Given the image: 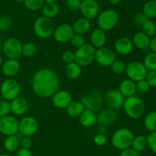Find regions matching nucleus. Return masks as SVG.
<instances>
[{"instance_id":"nucleus-35","label":"nucleus","mask_w":156,"mask_h":156,"mask_svg":"<svg viewBox=\"0 0 156 156\" xmlns=\"http://www.w3.org/2000/svg\"><path fill=\"white\" fill-rule=\"evenodd\" d=\"M142 29H143V33L148 35L149 38L155 36L156 35V24L153 21L150 19H148L142 25Z\"/></svg>"},{"instance_id":"nucleus-28","label":"nucleus","mask_w":156,"mask_h":156,"mask_svg":"<svg viewBox=\"0 0 156 156\" xmlns=\"http://www.w3.org/2000/svg\"><path fill=\"white\" fill-rule=\"evenodd\" d=\"M66 109L67 114L70 117L76 118L80 116L81 113L85 110V107H84L83 104L82 103L81 101L75 100L72 101Z\"/></svg>"},{"instance_id":"nucleus-18","label":"nucleus","mask_w":156,"mask_h":156,"mask_svg":"<svg viewBox=\"0 0 156 156\" xmlns=\"http://www.w3.org/2000/svg\"><path fill=\"white\" fill-rule=\"evenodd\" d=\"M73 101V96L66 90H58L53 96V103L59 109H66Z\"/></svg>"},{"instance_id":"nucleus-53","label":"nucleus","mask_w":156,"mask_h":156,"mask_svg":"<svg viewBox=\"0 0 156 156\" xmlns=\"http://www.w3.org/2000/svg\"><path fill=\"white\" fill-rule=\"evenodd\" d=\"M106 132V127L103 126V125H100V127L98 129V133L99 134H105Z\"/></svg>"},{"instance_id":"nucleus-2","label":"nucleus","mask_w":156,"mask_h":156,"mask_svg":"<svg viewBox=\"0 0 156 156\" xmlns=\"http://www.w3.org/2000/svg\"><path fill=\"white\" fill-rule=\"evenodd\" d=\"M123 107L126 114L133 119H138L141 118L146 111L144 102L136 96L125 98Z\"/></svg>"},{"instance_id":"nucleus-5","label":"nucleus","mask_w":156,"mask_h":156,"mask_svg":"<svg viewBox=\"0 0 156 156\" xmlns=\"http://www.w3.org/2000/svg\"><path fill=\"white\" fill-rule=\"evenodd\" d=\"M119 22V15L113 9H106L98 15V24L99 28L105 32L111 31Z\"/></svg>"},{"instance_id":"nucleus-38","label":"nucleus","mask_w":156,"mask_h":156,"mask_svg":"<svg viewBox=\"0 0 156 156\" xmlns=\"http://www.w3.org/2000/svg\"><path fill=\"white\" fill-rule=\"evenodd\" d=\"M37 47L34 43L27 42L22 45V55L24 57H31L36 53Z\"/></svg>"},{"instance_id":"nucleus-10","label":"nucleus","mask_w":156,"mask_h":156,"mask_svg":"<svg viewBox=\"0 0 156 156\" xmlns=\"http://www.w3.org/2000/svg\"><path fill=\"white\" fill-rule=\"evenodd\" d=\"M125 72L129 79L132 80L134 82H137L141 80L146 79L149 71L143 62L135 61L129 62L126 66Z\"/></svg>"},{"instance_id":"nucleus-4","label":"nucleus","mask_w":156,"mask_h":156,"mask_svg":"<svg viewBox=\"0 0 156 156\" xmlns=\"http://www.w3.org/2000/svg\"><path fill=\"white\" fill-rule=\"evenodd\" d=\"M55 25L53 20L46 17H39L34 23V32L37 37L41 39H47L53 35Z\"/></svg>"},{"instance_id":"nucleus-23","label":"nucleus","mask_w":156,"mask_h":156,"mask_svg":"<svg viewBox=\"0 0 156 156\" xmlns=\"http://www.w3.org/2000/svg\"><path fill=\"white\" fill-rule=\"evenodd\" d=\"M118 90L125 98L135 96V93L136 92V82L133 81L132 80L129 79V78L123 80L120 83Z\"/></svg>"},{"instance_id":"nucleus-26","label":"nucleus","mask_w":156,"mask_h":156,"mask_svg":"<svg viewBox=\"0 0 156 156\" xmlns=\"http://www.w3.org/2000/svg\"><path fill=\"white\" fill-rule=\"evenodd\" d=\"M79 122L84 127H91L96 122V116L94 112L88 110H84L79 116Z\"/></svg>"},{"instance_id":"nucleus-34","label":"nucleus","mask_w":156,"mask_h":156,"mask_svg":"<svg viewBox=\"0 0 156 156\" xmlns=\"http://www.w3.org/2000/svg\"><path fill=\"white\" fill-rule=\"evenodd\" d=\"M143 63L148 71L156 70V53L150 52L146 54L143 59Z\"/></svg>"},{"instance_id":"nucleus-42","label":"nucleus","mask_w":156,"mask_h":156,"mask_svg":"<svg viewBox=\"0 0 156 156\" xmlns=\"http://www.w3.org/2000/svg\"><path fill=\"white\" fill-rule=\"evenodd\" d=\"M136 91H139L141 93H146L149 91L151 87L147 80L146 79H143L136 83Z\"/></svg>"},{"instance_id":"nucleus-50","label":"nucleus","mask_w":156,"mask_h":156,"mask_svg":"<svg viewBox=\"0 0 156 156\" xmlns=\"http://www.w3.org/2000/svg\"><path fill=\"white\" fill-rule=\"evenodd\" d=\"M120 156H141L140 155V152L135 151L134 149H133L132 148H128L126 149L123 150L120 153Z\"/></svg>"},{"instance_id":"nucleus-24","label":"nucleus","mask_w":156,"mask_h":156,"mask_svg":"<svg viewBox=\"0 0 156 156\" xmlns=\"http://www.w3.org/2000/svg\"><path fill=\"white\" fill-rule=\"evenodd\" d=\"M150 38L143 32H137L134 35L133 38V44L134 47L140 50H146L149 47L150 44Z\"/></svg>"},{"instance_id":"nucleus-56","label":"nucleus","mask_w":156,"mask_h":156,"mask_svg":"<svg viewBox=\"0 0 156 156\" xmlns=\"http://www.w3.org/2000/svg\"><path fill=\"white\" fill-rule=\"evenodd\" d=\"M2 37H1V34H0V50L2 49Z\"/></svg>"},{"instance_id":"nucleus-14","label":"nucleus","mask_w":156,"mask_h":156,"mask_svg":"<svg viewBox=\"0 0 156 156\" xmlns=\"http://www.w3.org/2000/svg\"><path fill=\"white\" fill-rule=\"evenodd\" d=\"M99 4L96 0H83L81 3L80 12L83 18L94 19L99 14Z\"/></svg>"},{"instance_id":"nucleus-45","label":"nucleus","mask_w":156,"mask_h":156,"mask_svg":"<svg viewBox=\"0 0 156 156\" xmlns=\"http://www.w3.org/2000/svg\"><path fill=\"white\" fill-rule=\"evenodd\" d=\"M62 60L66 64L75 61V54L70 50H66L62 55Z\"/></svg>"},{"instance_id":"nucleus-16","label":"nucleus","mask_w":156,"mask_h":156,"mask_svg":"<svg viewBox=\"0 0 156 156\" xmlns=\"http://www.w3.org/2000/svg\"><path fill=\"white\" fill-rule=\"evenodd\" d=\"M74 35L73 27L69 24H62L55 28L53 32L54 39L59 43H66L69 41Z\"/></svg>"},{"instance_id":"nucleus-43","label":"nucleus","mask_w":156,"mask_h":156,"mask_svg":"<svg viewBox=\"0 0 156 156\" xmlns=\"http://www.w3.org/2000/svg\"><path fill=\"white\" fill-rule=\"evenodd\" d=\"M148 147L151 149V151L156 154V131L151 132L147 137Z\"/></svg>"},{"instance_id":"nucleus-7","label":"nucleus","mask_w":156,"mask_h":156,"mask_svg":"<svg viewBox=\"0 0 156 156\" xmlns=\"http://www.w3.org/2000/svg\"><path fill=\"white\" fill-rule=\"evenodd\" d=\"M80 101L83 104L85 110H91L94 113L101 108L103 96L99 90H93L82 96Z\"/></svg>"},{"instance_id":"nucleus-32","label":"nucleus","mask_w":156,"mask_h":156,"mask_svg":"<svg viewBox=\"0 0 156 156\" xmlns=\"http://www.w3.org/2000/svg\"><path fill=\"white\" fill-rule=\"evenodd\" d=\"M143 13L148 18H156V0H149L143 7Z\"/></svg>"},{"instance_id":"nucleus-33","label":"nucleus","mask_w":156,"mask_h":156,"mask_svg":"<svg viewBox=\"0 0 156 156\" xmlns=\"http://www.w3.org/2000/svg\"><path fill=\"white\" fill-rule=\"evenodd\" d=\"M144 126L149 132L156 131V111L148 113L144 119Z\"/></svg>"},{"instance_id":"nucleus-51","label":"nucleus","mask_w":156,"mask_h":156,"mask_svg":"<svg viewBox=\"0 0 156 156\" xmlns=\"http://www.w3.org/2000/svg\"><path fill=\"white\" fill-rule=\"evenodd\" d=\"M15 156H33L30 149H25V148H20L17 150Z\"/></svg>"},{"instance_id":"nucleus-44","label":"nucleus","mask_w":156,"mask_h":156,"mask_svg":"<svg viewBox=\"0 0 156 156\" xmlns=\"http://www.w3.org/2000/svg\"><path fill=\"white\" fill-rule=\"evenodd\" d=\"M81 0H66V6L69 10L71 11H78L80 9Z\"/></svg>"},{"instance_id":"nucleus-19","label":"nucleus","mask_w":156,"mask_h":156,"mask_svg":"<svg viewBox=\"0 0 156 156\" xmlns=\"http://www.w3.org/2000/svg\"><path fill=\"white\" fill-rule=\"evenodd\" d=\"M2 71L5 76L12 77L18 73L21 69V64L18 59H9L8 58L2 64Z\"/></svg>"},{"instance_id":"nucleus-49","label":"nucleus","mask_w":156,"mask_h":156,"mask_svg":"<svg viewBox=\"0 0 156 156\" xmlns=\"http://www.w3.org/2000/svg\"><path fill=\"white\" fill-rule=\"evenodd\" d=\"M94 142L98 146H103L107 142V137L105 134H99L98 133L94 137Z\"/></svg>"},{"instance_id":"nucleus-48","label":"nucleus","mask_w":156,"mask_h":156,"mask_svg":"<svg viewBox=\"0 0 156 156\" xmlns=\"http://www.w3.org/2000/svg\"><path fill=\"white\" fill-rule=\"evenodd\" d=\"M31 139L30 136H23L22 139L20 141V145L22 148H25V149H30L32 146Z\"/></svg>"},{"instance_id":"nucleus-31","label":"nucleus","mask_w":156,"mask_h":156,"mask_svg":"<svg viewBox=\"0 0 156 156\" xmlns=\"http://www.w3.org/2000/svg\"><path fill=\"white\" fill-rule=\"evenodd\" d=\"M148 147L147 138L144 136H137L133 138L131 148L138 152L143 151Z\"/></svg>"},{"instance_id":"nucleus-13","label":"nucleus","mask_w":156,"mask_h":156,"mask_svg":"<svg viewBox=\"0 0 156 156\" xmlns=\"http://www.w3.org/2000/svg\"><path fill=\"white\" fill-rule=\"evenodd\" d=\"M94 60L101 66L110 67L116 60V55L112 49L104 46L95 50Z\"/></svg>"},{"instance_id":"nucleus-30","label":"nucleus","mask_w":156,"mask_h":156,"mask_svg":"<svg viewBox=\"0 0 156 156\" xmlns=\"http://www.w3.org/2000/svg\"><path fill=\"white\" fill-rule=\"evenodd\" d=\"M43 16L53 19L59 13V7L55 3H45L42 8Z\"/></svg>"},{"instance_id":"nucleus-39","label":"nucleus","mask_w":156,"mask_h":156,"mask_svg":"<svg viewBox=\"0 0 156 156\" xmlns=\"http://www.w3.org/2000/svg\"><path fill=\"white\" fill-rule=\"evenodd\" d=\"M110 67L113 73L116 74H121L123 72H125V69H126V65L124 63L122 62L121 61H116V60Z\"/></svg>"},{"instance_id":"nucleus-22","label":"nucleus","mask_w":156,"mask_h":156,"mask_svg":"<svg viewBox=\"0 0 156 156\" xmlns=\"http://www.w3.org/2000/svg\"><path fill=\"white\" fill-rule=\"evenodd\" d=\"M90 39H91V45L94 47L100 48L104 47L107 41L106 32L99 28L94 29L91 34Z\"/></svg>"},{"instance_id":"nucleus-46","label":"nucleus","mask_w":156,"mask_h":156,"mask_svg":"<svg viewBox=\"0 0 156 156\" xmlns=\"http://www.w3.org/2000/svg\"><path fill=\"white\" fill-rule=\"evenodd\" d=\"M146 80L149 83V86L151 87H155V88H156V70L148 72Z\"/></svg>"},{"instance_id":"nucleus-54","label":"nucleus","mask_w":156,"mask_h":156,"mask_svg":"<svg viewBox=\"0 0 156 156\" xmlns=\"http://www.w3.org/2000/svg\"><path fill=\"white\" fill-rule=\"evenodd\" d=\"M120 1H121V0H108V2H109L111 5H113V6H117V5H118L119 3L120 2Z\"/></svg>"},{"instance_id":"nucleus-3","label":"nucleus","mask_w":156,"mask_h":156,"mask_svg":"<svg viewBox=\"0 0 156 156\" xmlns=\"http://www.w3.org/2000/svg\"><path fill=\"white\" fill-rule=\"evenodd\" d=\"M133 138V133L129 128H119L113 134L111 137V144L117 149L123 151L130 148Z\"/></svg>"},{"instance_id":"nucleus-20","label":"nucleus","mask_w":156,"mask_h":156,"mask_svg":"<svg viewBox=\"0 0 156 156\" xmlns=\"http://www.w3.org/2000/svg\"><path fill=\"white\" fill-rule=\"evenodd\" d=\"M11 111L12 113L17 116H21L25 114L29 109L28 101L24 97L18 96L10 101Z\"/></svg>"},{"instance_id":"nucleus-25","label":"nucleus","mask_w":156,"mask_h":156,"mask_svg":"<svg viewBox=\"0 0 156 156\" xmlns=\"http://www.w3.org/2000/svg\"><path fill=\"white\" fill-rule=\"evenodd\" d=\"M73 28L74 31V33L82 35H85L87 32H89L90 28H91L90 20L83 18V17L78 18L73 24Z\"/></svg>"},{"instance_id":"nucleus-37","label":"nucleus","mask_w":156,"mask_h":156,"mask_svg":"<svg viewBox=\"0 0 156 156\" xmlns=\"http://www.w3.org/2000/svg\"><path fill=\"white\" fill-rule=\"evenodd\" d=\"M13 21L9 15H2L0 17V32H7L12 28Z\"/></svg>"},{"instance_id":"nucleus-29","label":"nucleus","mask_w":156,"mask_h":156,"mask_svg":"<svg viewBox=\"0 0 156 156\" xmlns=\"http://www.w3.org/2000/svg\"><path fill=\"white\" fill-rule=\"evenodd\" d=\"M4 148L9 152H15L20 146V139L17 135L6 136L4 140Z\"/></svg>"},{"instance_id":"nucleus-41","label":"nucleus","mask_w":156,"mask_h":156,"mask_svg":"<svg viewBox=\"0 0 156 156\" xmlns=\"http://www.w3.org/2000/svg\"><path fill=\"white\" fill-rule=\"evenodd\" d=\"M69 41L75 47H77V48L82 47L85 44V39L83 35L76 33H74Z\"/></svg>"},{"instance_id":"nucleus-15","label":"nucleus","mask_w":156,"mask_h":156,"mask_svg":"<svg viewBox=\"0 0 156 156\" xmlns=\"http://www.w3.org/2000/svg\"><path fill=\"white\" fill-rule=\"evenodd\" d=\"M104 99L109 108L119 110L123 107L125 97L118 90H111L105 93Z\"/></svg>"},{"instance_id":"nucleus-12","label":"nucleus","mask_w":156,"mask_h":156,"mask_svg":"<svg viewBox=\"0 0 156 156\" xmlns=\"http://www.w3.org/2000/svg\"><path fill=\"white\" fill-rule=\"evenodd\" d=\"M38 122L32 116H26L21 119L18 123V132L23 136H32L37 132Z\"/></svg>"},{"instance_id":"nucleus-11","label":"nucleus","mask_w":156,"mask_h":156,"mask_svg":"<svg viewBox=\"0 0 156 156\" xmlns=\"http://www.w3.org/2000/svg\"><path fill=\"white\" fill-rule=\"evenodd\" d=\"M19 121L13 116L8 115L0 118V133L4 136H9L17 135L18 132Z\"/></svg>"},{"instance_id":"nucleus-59","label":"nucleus","mask_w":156,"mask_h":156,"mask_svg":"<svg viewBox=\"0 0 156 156\" xmlns=\"http://www.w3.org/2000/svg\"><path fill=\"white\" fill-rule=\"evenodd\" d=\"M14 1L17 2H24V0H14Z\"/></svg>"},{"instance_id":"nucleus-6","label":"nucleus","mask_w":156,"mask_h":156,"mask_svg":"<svg viewBox=\"0 0 156 156\" xmlns=\"http://www.w3.org/2000/svg\"><path fill=\"white\" fill-rule=\"evenodd\" d=\"M95 47L90 44H85L75 52V62L81 67H87L94 61Z\"/></svg>"},{"instance_id":"nucleus-47","label":"nucleus","mask_w":156,"mask_h":156,"mask_svg":"<svg viewBox=\"0 0 156 156\" xmlns=\"http://www.w3.org/2000/svg\"><path fill=\"white\" fill-rule=\"evenodd\" d=\"M148 19H149V18H148L143 13H138L134 16V23H135L137 26L142 27V25H143Z\"/></svg>"},{"instance_id":"nucleus-21","label":"nucleus","mask_w":156,"mask_h":156,"mask_svg":"<svg viewBox=\"0 0 156 156\" xmlns=\"http://www.w3.org/2000/svg\"><path fill=\"white\" fill-rule=\"evenodd\" d=\"M133 44L130 38L121 37L116 41L114 44L115 50L120 55H128L133 50Z\"/></svg>"},{"instance_id":"nucleus-27","label":"nucleus","mask_w":156,"mask_h":156,"mask_svg":"<svg viewBox=\"0 0 156 156\" xmlns=\"http://www.w3.org/2000/svg\"><path fill=\"white\" fill-rule=\"evenodd\" d=\"M65 73L70 80H77L82 74V67L76 62H72L66 66Z\"/></svg>"},{"instance_id":"nucleus-60","label":"nucleus","mask_w":156,"mask_h":156,"mask_svg":"<svg viewBox=\"0 0 156 156\" xmlns=\"http://www.w3.org/2000/svg\"><path fill=\"white\" fill-rule=\"evenodd\" d=\"M81 1H83V0H81Z\"/></svg>"},{"instance_id":"nucleus-55","label":"nucleus","mask_w":156,"mask_h":156,"mask_svg":"<svg viewBox=\"0 0 156 156\" xmlns=\"http://www.w3.org/2000/svg\"><path fill=\"white\" fill-rule=\"evenodd\" d=\"M56 0H44L45 3H55Z\"/></svg>"},{"instance_id":"nucleus-8","label":"nucleus","mask_w":156,"mask_h":156,"mask_svg":"<svg viewBox=\"0 0 156 156\" xmlns=\"http://www.w3.org/2000/svg\"><path fill=\"white\" fill-rule=\"evenodd\" d=\"M21 87L16 80L9 78L2 83L0 87V93L4 99L12 101L15 98L18 97L20 94Z\"/></svg>"},{"instance_id":"nucleus-58","label":"nucleus","mask_w":156,"mask_h":156,"mask_svg":"<svg viewBox=\"0 0 156 156\" xmlns=\"http://www.w3.org/2000/svg\"><path fill=\"white\" fill-rule=\"evenodd\" d=\"M0 156H12L9 154H6V153H3V154H0Z\"/></svg>"},{"instance_id":"nucleus-1","label":"nucleus","mask_w":156,"mask_h":156,"mask_svg":"<svg viewBox=\"0 0 156 156\" xmlns=\"http://www.w3.org/2000/svg\"><path fill=\"white\" fill-rule=\"evenodd\" d=\"M31 86L37 96L42 98L50 97L59 90V80L53 70L42 68L34 73Z\"/></svg>"},{"instance_id":"nucleus-40","label":"nucleus","mask_w":156,"mask_h":156,"mask_svg":"<svg viewBox=\"0 0 156 156\" xmlns=\"http://www.w3.org/2000/svg\"><path fill=\"white\" fill-rule=\"evenodd\" d=\"M11 102L10 101L3 100L0 101V118L8 116L11 113Z\"/></svg>"},{"instance_id":"nucleus-52","label":"nucleus","mask_w":156,"mask_h":156,"mask_svg":"<svg viewBox=\"0 0 156 156\" xmlns=\"http://www.w3.org/2000/svg\"><path fill=\"white\" fill-rule=\"evenodd\" d=\"M149 49L151 51L156 53V35L152 37V39L150 40V44H149Z\"/></svg>"},{"instance_id":"nucleus-57","label":"nucleus","mask_w":156,"mask_h":156,"mask_svg":"<svg viewBox=\"0 0 156 156\" xmlns=\"http://www.w3.org/2000/svg\"><path fill=\"white\" fill-rule=\"evenodd\" d=\"M2 55L0 54V67H2Z\"/></svg>"},{"instance_id":"nucleus-17","label":"nucleus","mask_w":156,"mask_h":156,"mask_svg":"<svg viewBox=\"0 0 156 156\" xmlns=\"http://www.w3.org/2000/svg\"><path fill=\"white\" fill-rule=\"evenodd\" d=\"M117 119V113L114 110L111 108H105L100 110L96 116V120L99 125L108 126L114 123Z\"/></svg>"},{"instance_id":"nucleus-36","label":"nucleus","mask_w":156,"mask_h":156,"mask_svg":"<svg viewBox=\"0 0 156 156\" xmlns=\"http://www.w3.org/2000/svg\"><path fill=\"white\" fill-rule=\"evenodd\" d=\"M24 6L30 11H37L43 8L45 4L44 0H24Z\"/></svg>"},{"instance_id":"nucleus-9","label":"nucleus","mask_w":156,"mask_h":156,"mask_svg":"<svg viewBox=\"0 0 156 156\" xmlns=\"http://www.w3.org/2000/svg\"><path fill=\"white\" fill-rule=\"evenodd\" d=\"M3 54L9 59H18L22 55V44L16 38H9L2 44Z\"/></svg>"}]
</instances>
